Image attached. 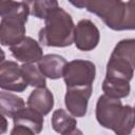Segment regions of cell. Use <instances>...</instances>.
<instances>
[{"instance_id":"cell-1","label":"cell","mask_w":135,"mask_h":135,"mask_svg":"<svg viewBox=\"0 0 135 135\" xmlns=\"http://www.w3.org/2000/svg\"><path fill=\"white\" fill-rule=\"evenodd\" d=\"M96 119L101 127L116 135H130L135 127V109L103 94L96 103Z\"/></svg>"},{"instance_id":"cell-2","label":"cell","mask_w":135,"mask_h":135,"mask_svg":"<svg viewBox=\"0 0 135 135\" xmlns=\"http://www.w3.org/2000/svg\"><path fill=\"white\" fill-rule=\"evenodd\" d=\"M75 26L71 15L58 6L44 20V26L39 31V41L44 46H70L74 43Z\"/></svg>"},{"instance_id":"cell-3","label":"cell","mask_w":135,"mask_h":135,"mask_svg":"<svg viewBox=\"0 0 135 135\" xmlns=\"http://www.w3.org/2000/svg\"><path fill=\"white\" fill-rule=\"evenodd\" d=\"M71 4L79 8H86L89 12L97 15L108 27L121 31L126 14V2L119 0H90L72 1Z\"/></svg>"},{"instance_id":"cell-4","label":"cell","mask_w":135,"mask_h":135,"mask_svg":"<svg viewBox=\"0 0 135 135\" xmlns=\"http://www.w3.org/2000/svg\"><path fill=\"white\" fill-rule=\"evenodd\" d=\"M96 76V66L92 61L76 59L66 63L63 79L66 89L92 88Z\"/></svg>"},{"instance_id":"cell-5","label":"cell","mask_w":135,"mask_h":135,"mask_svg":"<svg viewBox=\"0 0 135 135\" xmlns=\"http://www.w3.org/2000/svg\"><path fill=\"white\" fill-rule=\"evenodd\" d=\"M26 19L18 16L1 17L0 42L4 46H15L25 38Z\"/></svg>"},{"instance_id":"cell-6","label":"cell","mask_w":135,"mask_h":135,"mask_svg":"<svg viewBox=\"0 0 135 135\" xmlns=\"http://www.w3.org/2000/svg\"><path fill=\"white\" fill-rule=\"evenodd\" d=\"M21 66L14 61H2L0 64V88L5 91L23 92L27 88Z\"/></svg>"},{"instance_id":"cell-7","label":"cell","mask_w":135,"mask_h":135,"mask_svg":"<svg viewBox=\"0 0 135 135\" xmlns=\"http://www.w3.org/2000/svg\"><path fill=\"white\" fill-rule=\"evenodd\" d=\"M99 40V30L91 20L82 19L75 26L74 43L78 50L84 52L92 51L98 45Z\"/></svg>"},{"instance_id":"cell-8","label":"cell","mask_w":135,"mask_h":135,"mask_svg":"<svg viewBox=\"0 0 135 135\" xmlns=\"http://www.w3.org/2000/svg\"><path fill=\"white\" fill-rule=\"evenodd\" d=\"M91 95L92 88L66 89L64 103L70 114L75 117H83L86 114L88 103Z\"/></svg>"},{"instance_id":"cell-9","label":"cell","mask_w":135,"mask_h":135,"mask_svg":"<svg viewBox=\"0 0 135 135\" xmlns=\"http://www.w3.org/2000/svg\"><path fill=\"white\" fill-rule=\"evenodd\" d=\"M9 49L13 57L23 64L39 62L43 57L42 47L32 37H25L19 44Z\"/></svg>"},{"instance_id":"cell-10","label":"cell","mask_w":135,"mask_h":135,"mask_svg":"<svg viewBox=\"0 0 135 135\" xmlns=\"http://www.w3.org/2000/svg\"><path fill=\"white\" fill-rule=\"evenodd\" d=\"M68 61L64 57L57 54H47L38 62V68L44 77L50 79H59L63 77Z\"/></svg>"},{"instance_id":"cell-11","label":"cell","mask_w":135,"mask_h":135,"mask_svg":"<svg viewBox=\"0 0 135 135\" xmlns=\"http://www.w3.org/2000/svg\"><path fill=\"white\" fill-rule=\"evenodd\" d=\"M26 104L27 108H31L44 116L47 115L54 107V96L46 86L38 88L31 92Z\"/></svg>"},{"instance_id":"cell-12","label":"cell","mask_w":135,"mask_h":135,"mask_svg":"<svg viewBox=\"0 0 135 135\" xmlns=\"http://www.w3.org/2000/svg\"><path fill=\"white\" fill-rule=\"evenodd\" d=\"M134 68L124 59L111 54L107 64V78L130 82L134 75Z\"/></svg>"},{"instance_id":"cell-13","label":"cell","mask_w":135,"mask_h":135,"mask_svg":"<svg viewBox=\"0 0 135 135\" xmlns=\"http://www.w3.org/2000/svg\"><path fill=\"white\" fill-rule=\"evenodd\" d=\"M14 124L15 126H21L24 127L35 134H39L42 131L43 128V115H41L39 112L31 109V108H24L21 110L14 118Z\"/></svg>"},{"instance_id":"cell-14","label":"cell","mask_w":135,"mask_h":135,"mask_svg":"<svg viewBox=\"0 0 135 135\" xmlns=\"http://www.w3.org/2000/svg\"><path fill=\"white\" fill-rule=\"evenodd\" d=\"M24 108H25V102L21 97L5 91H2L0 93L1 115L14 118Z\"/></svg>"},{"instance_id":"cell-15","label":"cell","mask_w":135,"mask_h":135,"mask_svg":"<svg viewBox=\"0 0 135 135\" xmlns=\"http://www.w3.org/2000/svg\"><path fill=\"white\" fill-rule=\"evenodd\" d=\"M102 91L104 95L115 98V99H121L127 96H129L131 86L130 82L123 81V80H117V79H110L104 78L102 82Z\"/></svg>"},{"instance_id":"cell-16","label":"cell","mask_w":135,"mask_h":135,"mask_svg":"<svg viewBox=\"0 0 135 135\" xmlns=\"http://www.w3.org/2000/svg\"><path fill=\"white\" fill-rule=\"evenodd\" d=\"M77 120L68 114L63 109L56 110L52 115V127L55 132L59 134H65L76 129Z\"/></svg>"},{"instance_id":"cell-17","label":"cell","mask_w":135,"mask_h":135,"mask_svg":"<svg viewBox=\"0 0 135 135\" xmlns=\"http://www.w3.org/2000/svg\"><path fill=\"white\" fill-rule=\"evenodd\" d=\"M31 14L30 2L24 1H0V16H18L27 20L28 15Z\"/></svg>"},{"instance_id":"cell-18","label":"cell","mask_w":135,"mask_h":135,"mask_svg":"<svg viewBox=\"0 0 135 135\" xmlns=\"http://www.w3.org/2000/svg\"><path fill=\"white\" fill-rule=\"evenodd\" d=\"M24 78L28 85L33 88H44L46 85V80L43 74L40 72L38 65L36 66L34 63H24L21 65Z\"/></svg>"},{"instance_id":"cell-19","label":"cell","mask_w":135,"mask_h":135,"mask_svg":"<svg viewBox=\"0 0 135 135\" xmlns=\"http://www.w3.org/2000/svg\"><path fill=\"white\" fill-rule=\"evenodd\" d=\"M112 54L127 60L135 69V39H123L119 41L115 45Z\"/></svg>"},{"instance_id":"cell-20","label":"cell","mask_w":135,"mask_h":135,"mask_svg":"<svg viewBox=\"0 0 135 135\" xmlns=\"http://www.w3.org/2000/svg\"><path fill=\"white\" fill-rule=\"evenodd\" d=\"M31 14L38 19H46V17L59 6L57 1H33L30 2Z\"/></svg>"},{"instance_id":"cell-21","label":"cell","mask_w":135,"mask_h":135,"mask_svg":"<svg viewBox=\"0 0 135 135\" xmlns=\"http://www.w3.org/2000/svg\"><path fill=\"white\" fill-rule=\"evenodd\" d=\"M126 30H135V1L126 2V14L121 31Z\"/></svg>"},{"instance_id":"cell-22","label":"cell","mask_w":135,"mask_h":135,"mask_svg":"<svg viewBox=\"0 0 135 135\" xmlns=\"http://www.w3.org/2000/svg\"><path fill=\"white\" fill-rule=\"evenodd\" d=\"M9 135H35V133L32 132L31 130L24 128V127H21V126H15V127L12 129Z\"/></svg>"},{"instance_id":"cell-23","label":"cell","mask_w":135,"mask_h":135,"mask_svg":"<svg viewBox=\"0 0 135 135\" xmlns=\"http://www.w3.org/2000/svg\"><path fill=\"white\" fill-rule=\"evenodd\" d=\"M62 135H83L82 134V132L79 130V129H74L73 131H71V132H68V133H65V134H62Z\"/></svg>"},{"instance_id":"cell-24","label":"cell","mask_w":135,"mask_h":135,"mask_svg":"<svg viewBox=\"0 0 135 135\" xmlns=\"http://www.w3.org/2000/svg\"><path fill=\"white\" fill-rule=\"evenodd\" d=\"M1 118H2V133H5L6 128H7L6 119H5V116H3V115H1Z\"/></svg>"},{"instance_id":"cell-25","label":"cell","mask_w":135,"mask_h":135,"mask_svg":"<svg viewBox=\"0 0 135 135\" xmlns=\"http://www.w3.org/2000/svg\"><path fill=\"white\" fill-rule=\"evenodd\" d=\"M134 109H135V108H134Z\"/></svg>"}]
</instances>
